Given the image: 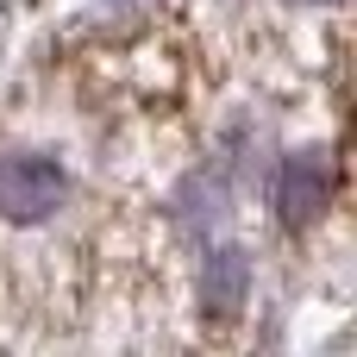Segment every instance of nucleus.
Instances as JSON below:
<instances>
[{
    "instance_id": "f03ea898",
    "label": "nucleus",
    "mask_w": 357,
    "mask_h": 357,
    "mask_svg": "<svg viewBox=\"0 0 357 357\" xmlns=\"http://www.w3.org/2000/svg\"><path fill=\"white\" fill-rule=\"evenodd\" d=\"M333 207V157L326 151H295L276 169V213L282 226H314Z\"/></svg>"
},
{
    "instance_id": "20e7f679",
    "label": "nucleus",
    "mask_w": 357,
    "mask_h": 357,
    "mask_svg": "<svg viewBox=\"0 0 357 357\" xmlns=\"http://www.w3.org/2000/svg\"><path fill=\"white\" fill-rule=\"evenodd\" d=\"M107 6H113V13H119V6H132V0H107Z\"/></svg>"
},
{
    "instance_id": "f257e3e1",
    "label": "nucleus",
    "mask_w": 357,
    "mask_h": 357,
    "mask_svg": "<svg viewBox=\"0 0 357 357\" xmlns=\"http://www.w3.org/2000/svg\"><path fill=\"white\" fill-rule=\"evenodd\" d=\"M69 195V176L50 157H0V213L19 226H38L56 213V201Z\"/></svg>"
},
{
    "instance_id": "7ed1b4c3",
    "label": "nucleus",
    "mask_w": 357,
    "mask_h": 357,
    "mask_svg": "<svg viewBox=\"0 0 357 357\" xmlns=\"http://www.w3.org/2000/svg\"><path fill=\"white\" fill-rule=\"evenodd\" d=\"M245 295H251V257H245L238 245L207 251V264H201V307H207L213 320H232V314L245 307Z\"/></svg>"
}]
</instances>
